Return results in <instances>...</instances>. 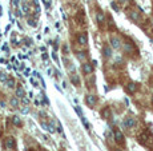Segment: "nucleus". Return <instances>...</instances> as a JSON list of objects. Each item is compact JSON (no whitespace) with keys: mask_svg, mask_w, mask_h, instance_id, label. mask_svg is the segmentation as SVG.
Listing matches in <instances>:
<instances>
[{"mask_svg":"<svg viewBox=\"0 0 153 151\" xmlns=\"http://www.w3.org/2000/svg\"><path fill=\"white\" fill-rule=\"evenodd\" d=\"M77 20H79L77 23H83V24H84V12H83V11H79V13H77Z\"/></svg>","mask_w":153,"mask_h":151,"instance_id":"obj_16","label":"nucleus"},{"mask_svg":"<svg viewBox=\"0 0 153 151\" xmlns=\"http://www.w3.org/2000/svg\"><path fill=\"white\" fill-rule=\"evenodd\" d=\"M77 43L81 44V46H87L88 43V36L85 32H80V34L77 35Z\"/></svg>","mask_w":153,"mask_h":151,"instance_id":"obj_4","label":"nucleus"},{"mask_svg":"<svg viewBox=\"0 0 153 151\" xmlns=\"http://www.w3.org/2000/svg\"><path fill=\"white\" fill-rule=\"evenodd\" d=\"M80 119H81V122L84 123V126H85V129H89V123L87 122V119H85V118H84V115H81V117H80Z\"/></svg>","mask_w":153,"mask_h":151,"instance_id":"obj_21","label":"nucleus"},{"mask_svg":"<svg viewBox=\"0 0 153 151\" xmlns=\"http://www.w3.org/2000/svg\"><path fill=\"white\" fill-rule=\"evenodd\" d=\"M117 151H120V150H117Z\"/></svg>","mask_w":153,"mask_h":151,"instance_id":"obj_32","label":"nucleus"},{"mask_svg":"<svg viewBox=\"0 0 153 151\" xmlns=\"http://www.w3.org/2000/svg\"><path fill=\"white\" fill-rule=\"evenodd\" d=\"M111 6H112V8L116 11V12H120V8H119V6H117V3H116V1H112V4H111Z\"/></svg>","mask_w":153,"mask_h":151,"instance_id":"obj_22","label":"nucleus"},{"mask_svg":"<svg viewBox=\"0 0 153 151\" xmlns=\"http://www.w3.org/2000/svg\"><path fill=\"white\" fill-rule=\"evenodd\" d=\"M12 123L15 124V126H22V120H20L19 117H16V115L12 118Z\"/></svg>","mask_w":153,"mask_h":151,"instance_id":"obj_17","label":"nucleus"},{"mask_svg":"<svg viewBox=\"0 0 153 151\" xmlns=\"http://www.w3.org/2000/svg\"><path fill=\"white\" fill-rule=\"evenodd\" d=\"M77 58H79L80 60H81V59H85V52H79V54H77Z\"/></svg>","mask_w":153,"mask_h":151,"instance_id":"obj_24","label":"nucleus"},{"mask_svg":"<svg viewBox=\"0 0 153 151\" xmlns=\"http://www.w3.org/2000/svg\"><path fill=\"white\" fill-rule=\"evenodd\" d=\"M122 126L127 127V129H133V127L136 126V119L132 118V117H128L124 122H122Z\"/></svg>","mask_w":153,"mask_h":151,"instance_id":"obj_2","label":"nucleus"},{"mask_svg":"<svg viewBox=\"0 0 153 151\" xmlns=\"http://www.w3.org/2000/svg\"><path fill=\"white\" fill-rule=\"evenodd\" d=\"M11 106L15 107V108L19 106V100H17V98H12V99H11Z\"/></svg>","mask_w":153,"mask_h":151,"instance_id":"obj_19","label":"nucleus"},{"mask_svg":"<svg viewBox=\"0 0 153 151\" xmlns=\"http://www.w3.org/2000/svg\"><path fill=\"white\" fill-rule=\"evenodd\" d=\"M103 54L105 58H111L112 56V48L109 47V46H104L103 47Z\"/></svg>","mask_w":153,"mask_h":151,"instance_id":"obj_10","label":"nucleus"},{"mask_svg":"<svg viewBox=\"0 0 153 151\" xmlns=\"http://www.w3.org/2000/svg\"><path fill=\"white\" fill-rule=\"evenodd\" d=\"M28 108H27V107H25V108H23V112H24V114H27V112H28Z\"/></svg>","mask_w":153,"mask_h":151,"instance_id":"obj_30","label":"nucleus"},{"mask_svg":"<svg viewBox=\"0 0 153 151\" xmlns=\"http://www.w3.org/2000/svg\"><path fill=\"white\" fill-rule=\"evenodd\" d=\"M7 79H8V76H7V74H4V72H0V80H1V82H6Z\"/></svg>","mask_w":153,"mask_h":151,"instance_id":"obj_23","label":"nucleus"},{"mask_svg":"<svg viewBox=\"0 0 153 151\" xmlns=\"http://www.w3.org/2000/svg\"><path fill=\"white\" fill-rule=\"evenodd\" d=\"M6 147L7 148H13L15 147V139H13L12 136H10V138L6 139Z\"/></svg>","mask_w":153,"mask_h":151,"instance_id":"obj_11","label":"nucleus"},{"mask_svg":"<svg viewBox=\"0 0 153 151\" xmlns=\"http://www.w3.org/2000/svg\"><path fill=\"white\" fill-rule=\"evenodd\" d=\"M101 117L104 118V119H109L111 118V108L109 107H105L103 111H101Z\"/></svg>","mask_w":153,"mask_h":151,"instance_id":"obj_12","label":"nucleus"},{"mask_svg":"<svg viewBox=\"0 0 153 151\" xmlns=\"http://www.w3.org/2000/svg\"><path fill=\"white\" fill-rule=\"evenodd\" d=\"M23 11H24V13H28L29 12V8H28V4H27V1H23Z\"/></svg>","mask_w":153,"mask_h":151,"instance_id":"obj_20","label":"nucleus"},{"mask_svg":"<svg viewBox=\"0 0 153 151\" xmlns=\"http://www.w3.org/2000/svg\"><path fill=\"white\" fill-rule=\"evenodd\" d=\"M63 52H64L65 55H68V46H67V44H64V46H63Z\"/></svg>","mask_w":153,"mask_h":151,"instance_id":"obj_25","label":"nucleus"},{"mask_svg":"<svg viewBox=\"0 0 153 151\" xmlns=\"http://www.w3.org/2000/svg\"><path fill=\"white\" fill-rule=\"evenodd\" d=\"M24 95H25L24 88H23L22 86H17V88H16V96H19V98H24Z\"/></svg>","mask_w":153,"mask_h":151,"instance_id":"obj_13","label":"nucleus"},{"mask_svg":"<svg viewBox=\"0 0 153 151\" xmlns=\"http://www.w3.org/2000/svg\"><path fill=\"white\" fill-rule=\"evenodd\" d=\"M137 88H138L137 83L131 82V83H128V86H127V91H128L129 94H134V92L137 91Z\"/></svg>","mask_w":153,"mask_h":151,"instance_id":"obj_7","label":"nucleus"},{"mask_svg":"<svg viewBox=\"0 0 153 151\" xmlns=\"http://www.w3.org/2000/svg\"><path fill=\"white\" fill-rule=\"evenodd\" d=\"M129 18H131V20H133V22H138V20H140V13H138L137 11H131V12H129Z\"/></svg>","mask_w":153,"mask_h":151,"instance_id":"obj_9","label":"nucleus"},{"mask_svg":"<svg viewBox=\"0 0 153 151\" xmlns=\"http://www.w3.org/2000/svg\"><path fill=\"white\" fill-rule=\"evenodd\" d=\"M12 4L15 7H17V6H19V0H12Z\"/></svg>","mask_w":153,"mask_h":151,"instance_id":"obj_27","label":"nucleus"},{"mask_svg":"<svg viewBox=\"0 0 153 151\" xmlns=\"http://www.w3.org/2000/svg\"><path fill=\"white\" fill-rule=\"evenodd\" d=\"M57 131H59V132H63V129H61V124H59V126H57Z\"/></svg>","mask_w":153,"mask_h":151,"instance_id":"obj_28","label":"nucleus"},{"mask_svg":"<svg viewBox=\"0 0 153 151\" xmlns=\"http://www.w3.org/2000/svg\"><path fill=\"white\" fill-rule=\"evenodd\" d=\"M6 84L10 88H13V86H15V80H13V79H11V78H8L6 80Z\"/></svg>","mask_w":153,"mask_h":151,"instance_id":"obj_18","label":"nucleus"},{"mask_svg":"<svg viewBox=\"0 0 153 151\" xmlns=\"http://www.w3.org/2000/svg\"><path fill=\"white\" fill-rule=\"evenodd\" d=\"M93 66H92V63H84L83 64V72L85 74V75H89V74L93 72Z\"/></svg>","mask_w":153,"mask_h":151,"instance_id":"obj_6","label":"nucleus"},{"mask_svg":"<svg viewBox=\"0 0 153 151\" xmlns=\"http://www.w3.org/2000/svg\"><path fill=\"white\" fill-rule=\"evenodd\" d=\"M71 82L73 83L75 86H79V84H80V78H79V75H76V74L71 75Z\"/></svg>","mask_w":153,"mask_h":151,"instance_id":"obj_14","label":"nucleus"},{"mask_svg":"<svg viewBox=\"0 0 153 151\" xmlns=\"http://www.w3.org/2000/svg\"><path fill=\"white\" fill-rule=\"evenodd\" d=\"M23 102H24L25 104H28V102H29V100H28V99H27V98H23Z\"/></svg>","mask_w":153,"mask_h":151,"instance_id":"obj_29","label":"nucleus"},{"mask_svg":"<svg viewBox=\"0 0 153 151\" xmlns=\"http://www.w3.org/2000/svg\"><path fill=\"white\" fill-rule=\"evenodd\" d=\"M41 126L44 127V130H45V131H49V132H53L55 131V130H53V126L52 124H48V123H41Z\"/></svg>","mask_w":153,"mask_h":151,"instance_id":"obj_15","label":"nucleus"},{"mask_svg":"<svg viewBox=\"0 0 153 151\" xmlns=\"http://www.w3.org/2000/svg\"><path fill=\"white\" fill-rule=\"evenodd\" d=\"M152 104H153V96H152Z\"/></svg>","mask_w":153,"mask_h":151,"instance_id":"obj_31","label":"nucleus"},{"mask_svg":"<svg viewBox=\"0 0 153 151\" xmlns=\"http://www.w3.org/2000/svg\"><path fill=\"white\" fill-rule=\"evenodd\" d=\"M111 47L115 48V50L121 48V40H120L119 38H116V36H112V38H111Z\"/></svg>","mask_w":153,"mask_h":151,"instance_id":"obj_5","label":"nucleus"},{"mask_svg":"<svg viewBox=\"0 0 153 151\" xmlns=\"http://www.w3.org/2000/svg\"><path fill=\"white\" fill-rule=\"evenodd\" d=\"M85 103H87L91 108L95 107V106H96V103H97L96 95H87V96H85Z\"/></svg>","mask_w":153,"mask_h":151,"instance_id":"obj_1","label":"nucleus"},{"mask_svg":"<svg viewBox=\"0 0 153 151\" xmlns=\"http://www.w3.org/2000/svg\"><path fill=\"white\" fill-rule=\"evenodd\" d=\"M96 20H97V23L99 24H104V22H105V15H104V12L103 11H97V13H96Z\"/></svg>","mask_w":153,"mask_h":151,"instance_id":"obj_8","label":"nucleus"},{"mask_svg":"<svg viewBox=\"0 0 153 151\" xmlns=\"http://www.w3.org/2000/svg\"><path fill=\"white\" fill-rule=\"evenodd\" d=\"M115 140H116V143H119V145H124L125 138L120 130H115Z\"/></svg>","mask_w":153,"mask_h":151,"instance_id":"obj_3","label":"nucleus"},{"mask_svg":"<svg viewBox=\"0 0 153 151\" xmlns=\"http://www.w3.org/2000/svg\"><path fill=\"white\" fill-rule=\"evenodd\" d=\"M28 23H29V25H32V27H36V23H35V20H33V19H29V20H28Z\"/></svg>","mask_w":153,"mask_h":151,"instance_id":"obj_26","label":"nucleus"}]
</instances>
